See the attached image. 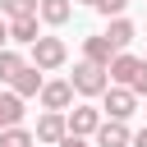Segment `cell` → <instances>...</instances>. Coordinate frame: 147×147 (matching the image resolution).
<instances>
[{
    "label": "cell",
    "instance_id": "cell-1",
    "mask_svg": "<svg viewBox=\"0 0 147 147\" xmlns=\"http://www.w3.org/2000/svg\"><path fill=\"white\" fill-rule=\"evenodd\" d=\"M69 83H74V92H78V96H106V87H110V69H106V64H96V60H78Z\"/></svg>",
    "mask_w": 147,
    "mask_h": 147
},
{
    "label": "cell",
    "instance_id": "cell-2",
    "mask_svg": "<svg viewBox=\"0 0 147 147\" xmlns=\"http://www.w3.org/2000/svg\"><path fill=\"white\" fill-rule=\"evenodd\" d=\"M64 60H69V51H64L60 37H37L32 41V64L37 69H60Z\"/></svg>",
    "mask_w": 147,
    "mask_h": 147
},
{
    "label": "cell",
    "instance_id": "cell-3",
    "mask_svg": "<svg viewBox=\"0 0 147 147\" xmlns=\"http://www.w3.org/2000/svg\"><path fill=\"white\" fill-rule=\"evenodd\" d=\"M133 110H138V92H133V87H124V83L106 87V115H110V119H129Z\"/></svg>",
    "mask_w": 147,
    "mask_h": 147
},
{
    "label": "cell",
    "instance_id": "cell-4",
    "mask_svg": "<svg viewBox=\"0 0 147 147\" xmlns=\"http://www.w3.org/2000/svg\"><path fill=\"white\" fill-rule=\"evenodd\" d=\"M142 69H147V60H138V55H115L110 60V83H124V87H133L138 78H142Z\"/></svg>",
    "mask_w": 147,
    "mask_h": 147
},
{
    "label": "cell",
    "instance_id": "cell-5",
    "mask_svg": "<svg viewBox=\"0 0 147 147\" xmlns=\"http://www.w3.org/2000/svg\"><path fill=\"white\" fill-rule=\"evenodd\" d=\"M69 133V110H46L37 119V142H60Z\"/></svg>",
    "mask_w": 147,
    "mask_h": 147
},
{
    "label": "cell",
    "instance_id": "cell-6",
    "mask_svg": "<svg viewBox=\"0 0 147 147\" xmlns=\"http://www.w3.org/2000/svg\"><path fill=\"white\" fill-rule=\"evenodd\" d=\"M96 147H133L129 119H101V129H96Z\"/></svg>",
    "mask_w": 147,
    "mask_h": 147
},
{
    "label": "cell",
    "instance_id": "cell-7",
    "mask_svg": "<svg viewBox=\"0 0 147 147\" xmlns=\"http://www.w3.org/2000/svg\"><path fill=\"white\" fill-rule=\"evenodd\" d=\"M115 55H119V46H115L106 32H96V37H87V41H83V60H96V64H106V69H110V60H115Z\"/></svg>",
    "mask_w": 147,
    "mask_h": 147
},
{
    "label": "cell",
    "instance_id": "cell-8",
    "mask_svg": "<svg viewBox=\"0 0 147 147\" xmlns=\"http://www.w3.org/2000/svg\"><path fill=\"white\" fill-rule=\"evenodd\" d=\"M41 74H46V69H37V64H23V69H18V78H14L9 87H14L23 101H28V96H41V87H46V78H41Z\"/></svg>",
    "mask_w": 147,
    "mask_h": 147
},
{
    "label": "cell",
    "instance_id": "cell-9",
    "mask_svg": "<svg viewBox=\"0 0 147 147\" xmlns=\"http://www.w3.org/2000/svg\"><path fill=\"white\" fill-rule=\"evenodd\" d=\"M69 101H74V83H60L55 78V83L41 87V106L46 110H69Z\"/></svg>",
    "mask_w": 147,
    "mask_h": 147
},
{
    "label": "cell",
    "instance_id": "cell-10",
    "mask_svg": "<svg viewBox=\"0 0 147 147\" xmlns=\"http://www.w3.org/2000/svg\"><path fill=\"white\" fill-rule=\"evenodd\" d=\"M37 18L41 14H23V18H9V41H18V46H32L41 32H37Z\"/></svg>",
    "mask_w": 147,
    "mask_h": 147
},
{
    "label": "cell",
    "instance_id": "cell-11",
    "mask_svg": "<svg viewBox=\"0 0 147 147\" xmlns=\"http://www.w3.org/2000/svg\"><path fill=\"white\" fill-rule=\"evenodd\" d=\"M69 129L74 133H96L101 129V110L96 106H74L69 110Z\"/></svg>",
    "mask_w": 147,
    "mask_h": 147
},
{
    "label": "cell",
    "instance_id": "cell-12",
    "mask_svg": "<svg viewBox=\"0 0 147 147\" xmlns=\"http://www.w3.org/2000/svg\"><path fill=\"white\" fill-rule=\"evenodd\" d=\"M37 14H41V23L60 28V23H69V14H74V9H69V0H41V9H37Z\"/></svg>",
    "mask_w": 147,
    "mask_h": 147
},
{
    "label": "cell",
    "instance_id": "cell-13",
    "mask_svg": "<svg viewBox=\"0 0 147 147\" xmlns=\"http://www.w3.org/2000/svg\"><path fill=\"white\" fill-rule=\"evenodd\" d=\"M23 119V96L18 92H5L0 96V129H9V124H18Z\"/></svg>",
    "mask_w": 147,
    "mask_h": 147
},
{
    "label": "cell",
    "instance_id": "cell-14",
    "mask_svg": "<svg viewBox=\"0 0 147 147\" xmlns=\"http://www.w3.org/2000/svg\"><path fill=\"white\" fill-rule=\"evenodd\" d=\"M0 147H37V133H28L23 124H9L0 129Z\"/></svg>",
    "mask_w": 147,
    "mask_h": 147
},
{
    "label": "cell",
    "instance_id": "cell-15",
    "mask_svg": "<svg viewBox=\"0 0 147 147\" xmlns=\"http://www.w3.org/2000/svg\"><path fill=\"white\" fill-rule=\"evenodd\" d=\"M106 37H110V41H115V46L124 51V46L133 41V23H129L124 14H115V18H110V28H106Z\"/></svg>",
    "mask_w": 147,
    "mask_h": 147
},
{
    "label": "cell",
    "instance_id": "cell-16",
    "mask_svg": "<svg viewBox=\"0 0 147 147\" xmlns=\"http://www.w3.org/2000/svg\"><path fill=\"white\" fill-rule=\"evenodd\" d=\"M23 64H28V60H23L18 51H9V46H5V51H0V83H14Z\"/></svg>",
    "mask_w": 147,
    "mask_h": 147
},
{
    "label": "cell",
    "instance_id": "cell-17",
    "mask_svg": "<svg viewBox=\"0 0 147 147\" xmlns=\"http://www.w3.org/2000/svg\"><path fill=\"white\" fill-rule=\"evenodd\" d=\"M41 0H0V14L5 18H23V14H37Z\"/></svg>",
    "mask_w": 147,
    "mask_h": 147
},
{
    "label": "cell",
    "instance_id": "cell-18",
    "mask_svg": "<svg viewBox=\"0 0 147 147\" xmlns=\"http://www.w3.org/2000/svg\"><path fill=\"white\" fill-rule=\"evenodd\" d=\"M124 5H129V0H96V14L115 18V14H124Z\"/></svg>",
    "mask_w": 147,
    "mask_h": 147
},
{
    "label": "cell",
    "instance_id": "cell-19",
    "mask_svg": "<svg viewBox=\"0 0 147 147\" xmlns=\"http://www.w3.org/2000/svg\"><path fill=\"white\" fill-rule=\"evenodd\" d=\"M60 147H92V142H87V133H74V129H69V133L60 138Z\"/></svg>",
    "mask_w": 147,
    "mask_h": 147
},
{
    "label": "cell",
    "instance_id": "cell-20",
    "mask_svg": "<svg viewBox=\"0 0 147 147\" xmlns=\"http://www.w3.org/2000/svg\"><path fill=\"white\" fill-rule=\"evenodd\" d=\"M133 92H138V96H147V69H142V78L133 83Z\"/></svg>",
    "mask_w": 147,
    "mask_h": 147
},
{
    "label": "cell",
    "instance_id": "cell-21",
    "mask_svg": "<svg viewBox=\"0 0 147 147\" xmlns=\"http://www.w3.org/2000/svg\"><path fill=\"white\" fill-rule=\"evenodd\" d=\"M5 41H9V18H0V51H5Z\"/></svg>",
    "mask_w": 147,
    "mask_h": 147
},
{
    "label": "cell",
    "instance_id": "cell-22",
    "mask_svg": "<svg viewBox=\"0 0 147 147\" xmlns=\"http://www.w3.org/2000/svg\"><path fill=\"white\" fill-rule=\"evenodd\" d=\"M133 147H147V129H142V133H133Z\"/></svg>",
    "mask_w": 147,
    "mask_h": 147
},
{
    "label": "cell",
    "instance_id": "cell-23",
    "mask_svg": "<svg viewBox=\"0 0 147 147\" xmlns=\"http://www.w3.org/2000/svg\"><path fill=\"white\" fill-rule=\"evenodd\" d=\"M83 5H92V9H96V0H83Z\"/></svg>",
    "mask_w": 147,
    "mask_h": 147
}]
</instances>
